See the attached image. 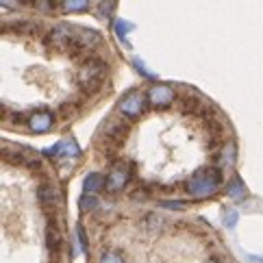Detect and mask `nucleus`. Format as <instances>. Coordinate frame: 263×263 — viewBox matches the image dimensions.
Masks as SVG:
<instances>
[{"label":"nucleus","instance_id":"1","mask_svg":"<svg viewBox=\"0 0 263 263\" xmlns=\"http://www.w3.org/2000/svg\"><path fill=\"white\" fill-rule=\"evenodd\" d=\"M107 77V63L100 57H89L81 59L79 70H77V85L83 93H96Z\"/></svg>","mask_w":263,"mask_h":263},{"label":"nucleus","instance_id":"2","mask_svg":"<svg viewBox=\"0 0 263 263\" xmlns=\"http://www.w3.org/2000/svg\"><path fill=\"white\" fill-rule=\"evenodd\" d=\"M220 183H222V172L213 165H206V167H200V170L185 183V192L196 196V198H204V196H211L218 192Z\"/></svg>","mask_w":263,"mask_h":263},{"label":"nucleus","instance_id":"3","mask_svg":"<svg viewBox=\"0 0 263 263\" xmlns=\"http://www.w3.org/2000/svg\"><path fill=\"white\" fill-rule=\"evenodd\" d=\"M72 37H74V26L72 24H54L52 29L48 31V35L44 37V44L50 46V48H57V50H68V46L72 44Z\"/></svg>","mask_w":263,"mask_h":263},{"label":"nucleus","instance_id":"4","mask_svg":"<svg viewBox=\"0 0 263 263\" xmlns=\"http://www.w3.org/2000/svg\"><path fill=\"white\" fill-rule=\"evenodd\" d=\"M144 109H146V96L139 91H128L118 105V111L122 114V118H128V120L139 118L144 114Z\"/></svg>","mask_w":263,"mask_h":263},{"label":"nucleus","instance_id":"5","mask_svg":"<svg viewBox=\"0 0 263 263\" xmlns=\"http://www.w3.org/2000/svg\"><path fill=\"white\" fill-rule=\"evenodd\" d=\"M128 181H130V167H128V163H116L114 170L109 172L107 190L111 194H118V192H122L128 185Z\"/></svg>","mask_w":263,"mask_h":263},{"label":"nucleus","instance_id":"6","mask_svg":"<svg viewBox=\"0 0 263 263\" xmlns=\"http://www.w3.org/2000/svg\"><path fill=\"white\" fill-rule=\"evenodd\" d=\"M146 96H148V102H150L153 107H167V105H172L174 98H176L172 87H167V85H159V83L148 89Z\"/></svg>","mask_w":263,"mask_h":263},{"label":"nucleus","instance_id":"7","mask_svg":"<svg viewBox=\"0 0 263 263\" xmlns=\"http://www.w3.org/2000/svg\"><path fill=\"white\" fill-rule=\"evenodd\" d=\"M29 128L33 130V133H46V130H50L52 124H54V118L48 109H40V111H35V114L29 116Z\"/></svg>","mask_w":263,"mask_h":263},{"label":"nucleus","instance_id":"8","mask_svg":"<svg viewBox=\"0 0 263 263\" xmlns=\"http://www.w3.org/2000/svg\"><path fill=\"white\" fill-rule=\"evenodd\" d=\"M102 187H107V181L102 178V174H98V172H91L87 178H85V183H83V190H85L87 194H96V192H100Z\"/></svg>","mask_w":263,"mask_h":263},{"label":"nucleus","instance_id":"9","mask_svg":"<svg viewBox=\"0 0 263 263\" xmlns=\"http://www.w3.org/2000/svg\"><path fill=\"white\" fill-rule=\"evenodd\" d=\"M178 109L183 114H200V96H181Z\"/></svg>","mask_w":263,"mask_h":263},{"label":"nucleus","instance_id":"10","mask_svg":"<svg viewBox=\"0 0 263 263\" xmlns=\"http://www.w3.org/2000/svg\"><path fill=\"white\" fill-rule=\"evenodd\" d=\"M37 196H40V200L48 206V204H57V190L50 185V183H44L40 185V190H37Z\"/></svg>","mask_w":263,"mask_h":263},{"label":"nucleus","instance_id":"11","mask_svg":"<svg viewBox=\"0 0 263 263\" xmlns=\"http://www.w3.org/2000/svg\"><path fill=\"white\" fill-rule=\"evenodd\" d=\"M79 114V102H61L59 105V116L63 120H70Z\"/></svg>","mask_w":263,"mask_h":263},{"label":"nucleus","instance_id":"12","mask_svg":"<svg viewBox=\"0 0 263 263\" xmlns=\"http://www.w3.org/2000/svg\"><path fill=\"white\" fill-rule=\"evenodd\" d=\"M233 159H235V148H233L231 144L224 146L220 153H218V163H220V165H231Z\"/></svg>","mask_w":263,"mask_h":263},{"label":"nucleus","instance_id":"13","mask_svg":"<svg viewBox=\"0 0 263 263\" xmlns=\"http://www.w3.org/2000/svg\"><path fill=\"white\" fill-rule=\"evenodd\" d=\"M79 206H81V211H91V209H96L98 206V198L96 196H83V198L79 200Z\"/></svg>","mask_w":263,"mask_h":263},{"label":"nucleus","instance_id":"14","mask_svg":"<svg viewBox=\"0 0 263 263\" xmlns=\"http://www.w3.org/2000/svg\"><path fill=\"white\" fill-rule=\"evenodd\" d=\"M61 7L65 9V11H85V9L89 7V3H85V0H81V3H72V0H63Z\"/></svg>","mask_w":263,"mask_h":263},{"label":"nucleus","instance_id":"15","mask_svg":"<svg viewBox=\"0 0 263 263\" xmlns=\"http://www.w3.org/2000/svg\"><path fill=\"white\" fill-rule=\"evenodd\" d=\"M98 263H126V261H124V257H122L120 252H102Z\"/></svg>","mask_w":263,"mask_h":263},{"label":"nucleus","instance_id":"16","mask_svg":"<svg viewBox=\"0 0 263 263\" xmlns=\"http://www.w3.org/2000/svg\"><path fill=\"white\" fill-rule=\"evenodd\" d=\"M229 194L233 196L235 200H241L243 196H246V192H243V185H241L239 181H233V183H231V187H229Z\"/></svg>","mask_w":263,"mask_h":263},{"label":"nucleus","instance_id":"17","mask_svg":"<svg viewBox=\"0 0 263 263\" xmlns=\"http://www.w3.org/2000/svg\"><path fill=\"white\" fill-rule=\"evenodd\" d=\"M144 227L148 229V231H155L157 227H159V218L155 213H148V215H144Z\"/></svg>","mask_w":263,"mask_h":263},{"label":"nucleus","instance_id":"18","mask_svg":"<svg viewBox=\"0 0 263 263\" xmlns=\"http://www.w3.org/2000/svg\"><path fill=\"white\" fill-rule=\"evenodd\" d=\"M235 222H237V211H227V220H224V224H227V227H235Z\"/></svg>","mask_w":263,"mask_h":263},{"label":"nucleus","instance_id":"19","mask_svg":"<svg viewBox=\"0 0 263 263\" xmlns=\"http://www.w3.org/2000/svg\"><path fill=\"white\" fill-rule=\"evenodd\" d=\"M35 7H40L42 11H50V7H54L52 3H48V0H46V3H35Z\"/></svg>","mask_w":263,"mask_h":263},{"label":"nucleus","instance_id":"20","mask_svg":"<svg viewBox=\"0 0 263 263\" xmlns=\"http://www.w3.org/2000/svg\"><path fill=\"white\" fill-rule=\"evenodd\" d=\"M163 206H167V209H183V202H163Z\"/></svg>","mask_w":263,"mask_h":263},{"label":"nucleus","instance_id":"21","mask_svg":"<svg viewBox=\"0 0 263 263\" xmlns=\"http://www.w3.org/2000/svg\"><path fill=\"white\" fill-rule=\"evenodd\" d=\"M126 29H128V24L120 20V22H118V33H120V35H124V33H126Z\"/></svg>","mask_w":263,"mask_h":263}]
</instances>
